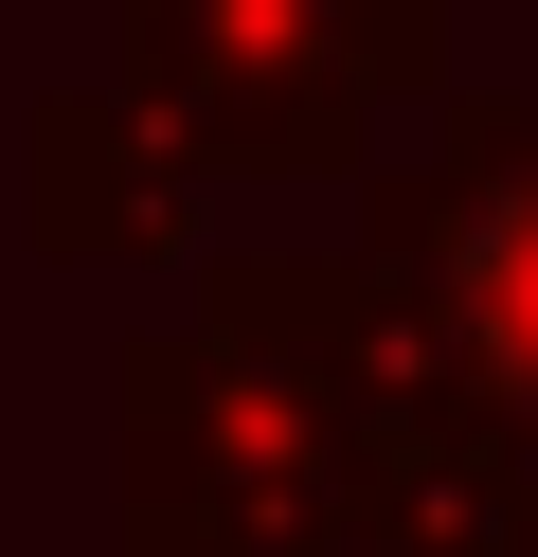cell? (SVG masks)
Segmentation results:
<instances>
[{"mask_svg": "<svg viewBox=\"0 0 538 557\" xmlns=\"http://www.w3.org/2000/svg\"><path fill=\"white\" fill-rule=\"evenodd\" d=\"M126 90L198 162H341V126L430 90V0H126Z\"/></svg>", "mask_w": 538, "mask_h": 557, "instance_id": "7a4b0ae2", "label": "cell"}, {"mask_svg": "<svg viewBox=\"0 0 538 557\" xmlns=\"http://www.w3.org/2000/svg\"><path fill=\"white\" fill-rule=\"evenodd\" d=\"M305 288L377 396L485 449L538 521V109H449L377 181V252H305Z\"/></svg>", "mask_w": 538, "mask_h": 557, "instance_id": "6da1fadb", "label": "cell"}, {"mask_svg": "<svg viewBox=\"0 0 538 557\" xmlns=\"http://www.w3.org/2000/svg\"><path fill=\"white\" fill-rule=\"evenodd\" d=\"M502 557H538V521H521V540H502Z\"/></svg>", "mask_w": 538, "mask_h": 557, "instance_id": "3957f363", "label": "cell"}]
</instances>
